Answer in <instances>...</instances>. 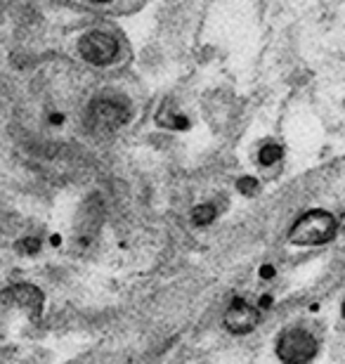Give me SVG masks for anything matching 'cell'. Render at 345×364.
I'll list each match as a JSON object with an SVG mask.
<instances>
[{
    "label": "cell",
    "mask_w": 345,
    "mask_h": 364,
    "mask_svg": "<svg viewBox=\"0 0 345 364\" xmlns=\"http://www.w3.org/2000/svg\"><path fill=\"white\" fill-rule=\"evenodd\" d=\"M78 50H80V55H83L85 62L97 64V67H105V64H112L116 60L119 46H116V38H112L109 33L90 31L80 38Z\"/></svg>",
    "instance_id": "cell-5"
},
{
    "label": "cell",
    "mask_w": 345,
    "mask_h": 364,
    "mask_svg": "<svg viewBox=\"0 0 345 364\" xmlns=\"http://www.w3.org/2000/svg\"><path fill=\"white\" fill-rule=\"evenodd\" d=\"M87 119H90V126L95 130H105V133H109V130L121 128L123 123L128 121V107L119 100L100 97L92 102L90 109H87Z\"/></svg>",
    "instance_id": "cell-3"
},
{
    "label": "cell",
    "mask_w": 345,
    "mask_h": 364,
    "mask_svg": "<svg viewBox=\"0 0 345 364\" xmlns=\"http://www.w3.org/2000/svg\"><path fill=\"white\" fill-rule=\"evenodd\" d=\"M319 336L303 324L284 326L275 341V355L282 364H312L319 358Z\"/></svg>",
    "instance_id": "cell-2"
},
{
    "label": "cell",
    "mask_w": 345,
    "mask_h": 364,
    "mask_svg": "<svg viewBox=\"0 0 345 364\" xmlns=\"http://www.w3.org/2000/svg\"><path fill=\"white\" fill-rule=\"evenodd\" d=\"M341 317H343V322H345V296H343V301H341Z\"/></svg>",
    "instance_id": "cell-9"
},
{
    "label": "cell",
    "mask_w": 345,
    "mask_h": 364,
    "mask_svg": "<svg viewBox=\"0 0 345 364\" xmlns=\"http://www.w3.org/2000/svg\"><path fill=\"white\" fill-rule=\"evenodd\" d=\"M0 303L12 310L26 312L28 317H38L43 310V294L41 289L31 287V284H17V287L3 291Z\"/></svg>",
    "instance_id": "cell-6"
},
{
    "label": "cell",
    "mask_w": 345,
    "mask_h": 364,
    "mask_svg": "<svg viewBox=\"0 0 345 364\" xmlns=\"http://www.w3.org/2000/svg\"><path fill=\"white\" fill-rule=\"evenodd\" d=\"M260 310L251 305L244 298H234V301L227 305L225 310V317H223V324L225 329L234 333V336H246V333H251L258 329L260 324Z\"/></svg>",
    "instance_id": "cell-4"
},
{
    "label": "cell",
    "mask_w": 345,
    "mask_h": 364,
    "mask_svg": "<svg viewBox=\"0 0 345 364\" xmlns=\"http://www.w3.org/2000/svg\"><path fill=\"white\" fill-rule=\"evenodd\" d=\"M216 215H218V208L213 206V203H201V206H196L192 210L194 225H211L213 220H216Z\"/></svg>",
    "instance_id": "cell-7"
},
{
    "label": "cell",
    "mask_w": 345,
    "mask_h": 364,
    "mask_svg": "<svg viewBox=\"0 0 345 364\" xmlns=\"http://www.w3.org/2000/svg\"><path fill=\"white\" fill-rule=\"evenodd\" d=\"M95 3H107V0H95Z\"/></svg>",
    "instance_id": "cell-10"
},
{
    "label": "cell",
    "mask_w": 345,
    "mask_h": 364,
    "mask_svg": "<svg viewBox=\"0 0 345 364\" xmlns=\"http://www.w3.org/2000/svg\"><path fill=\"white\" fill-rule=\"evenodd\" d=\"M341 223L331 210L310 208L293 220L289 230V242L293 246H327L339 237Z\"/></svg>",
    "instance_id": "cell-1"
},
{
    "label": "cell",
    "mask_w": 345,
    "mask_h": 364,
    "mask_svg": "<svg viewBox=\"0 0 345 364\" xmlns=\"http://www.w3.org/2000/svg\"><path fill=\"white\" fill-rule=\"evenodd\" d=\"M282 154H284V149L279 147V144L267 142V144H262V149H260V154H258V161L262 166H275L279 159H282Z\"/></svg>",
    "instance_id": "cell-8"
}]
</instances>
